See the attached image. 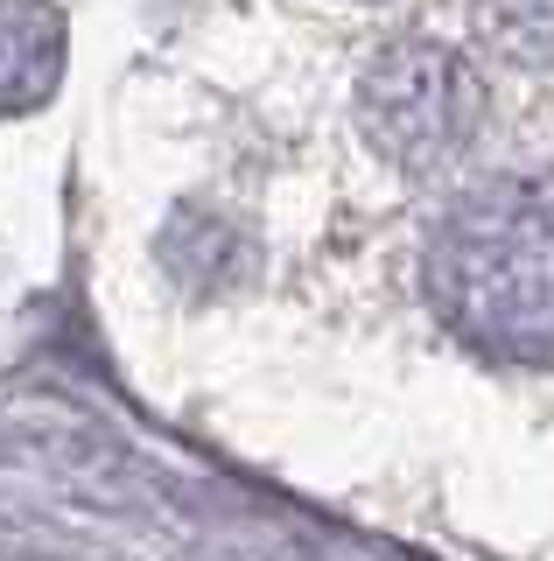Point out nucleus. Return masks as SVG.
<instances>
[{"mask_svg":"<svg viewBox=\"0 0 554 561\" xmlns=\"http://www.w3.org/2000/svg\"><path fill=\"white\" fill-rule=\"evenodd\" d=\"M471 28L519 70H554V0H471Z\"/></svg>","mask_w":554,"mask_h":561,"instance_id":"obj_5","label":"nucleus"},{"mask_svg":"<svg viewBox=\"0 0 554 561\" xmlns=\"http://www.w3.org/2000/svg\"><path fill=\"white\" fill-rule=\"evenodd\" d=\"M71 64V14L57 0H0V113H43Z\"/></svg>","mask_w":554,"mask_h":561,"instance_id":"obj_3","label":"nucleus"},{"mask_svg":"<svg viewBox=\"0 0 554 561\" xmlns=\"http://www.w3.org/2000/svg\"><path fill=\"white\" fill-rule=\"evenodd\" d=\"M428 309L492 365L554 373V183H484L422 245Z\"/></svg>","mask_w":554,"mask_h":561,"instance_id":"obj_1","label":"nucleus"},{"mask_svg":"<svg viewBox=\"0 0 554 561\" xmlns=\"http://www.w3.org/2000/svg\"><path fill=\"white\" fill-rule=\"evenodd\" d=\"M162 267L197 295H218V288H239L253 267V239L232 225V210H211V204H183L162 232Z\"/></svg>","mask_w":554,"mask_h":561,"instance_id":"obj_4","label":"nucleus"},{"mask_svg":"<svg viewBox=\"0 0 554 561\" xmlns=\"http://www.w3.org/2000/svg\"><path fill=\"white\" fill-rule=\"evenodd\" d=\"M351 113L372 154H386L401 175H436L471 154L492 99H484V78L463 49L436 43V35H401L366 64Z\"/></svg>","mask_w":554,"mask_h":561,"instance_id":"obj_2","label":"nucleus"}]
</instances>
